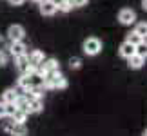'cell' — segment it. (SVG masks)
Returning <instances> with one entry per match:
<instances>
[{"mask_svg": "<svg viewBox=\"0 0 147 136\" xmlns=\"http://www.w3.org/2000/svg\"><path fill=\"white\" fill-rule=\"evenodd\" d=\"M5 105V118H11L16 112V105L15 104H4Z\"/></svg>", "mask_w": 147, "mask_h": 136, "instance_id": "d6986e66", "label": "cell"}, {"mask_svg": "<svg viewBox=\"0 0 147 136\" xmlns=\"http://www.w3.org/2000/svg\"><path fill=\"white\" fill-rule=\"evenodd\" d=\"M142 136H147V129H145V131H144V133H142Z\"/></svg>", "mask_w": 147, "mask_h": 136, "instance_id": "83f0119b", "label": "cell"}, {"mask_svg": "<svg viewBox=\"0 0 147 136\" xmlns=\"http://www.w3.org/2000/svg\"><path fill=\"white\" fill-rule=\"evenodd\" d=\"M2 47H4V40H2V36H0V51H2Z\"/></svg>", "mask_w": 147, "mask_h": 136, "instance_id": "4316f807", "label": "cell"}, {"mask_svg": "<svg viewBox=\"0 0 147 136\" xmlns=\"http://www.w3.org/2000/svg\"><path fill=\"white\" fill-rule=\"evenodd\" d=\"M42 69L44 73H60V64H58V60L56 58H46L44 60V64H42Z\"/></svg>", "mask_w": 147, "mask_h": 136, "instance_id": "ba28073f", "label": "cell"}, {"mask_svg": "<svg viewBox=\"0 0 147 136\" xmlns=\"http://www.w3.org/2000/svg\"><path fill=\"white\" fill-rule=\"evenodd\" d=\"M42 111H44L42 100H29V104H27V114H38Z\"/></svg>", "mask_w": 147, "mask_h": 136, "instance_id": "30bf717a", "label": "cell"}, {"mask_svg": "<svg viewBox=\"0 0 147 136\" xmlns=\"http://www.w3.org/2000/svg\"><path fill=\"white\" fill-rule=\"evenodd\" d=\"M11 120H13L15 123H26V120H27V112H26V111L16 109V112H15L13 116H11Z\"/></svg>", "mask_w": 147, "mask_h": 136, "instance_id": "2e32d148", "label": "cell"}, {"mask_svg": "<svg viewBox=\"0 0 147 136\" xmlns=\"http://www.w3.org/2000/svg\"><path fill=\"white\" fill-rule=\"evenodd\" d=\"M56 7H58V11H62V13H69V11L73 9V4L69 2V0H62Z\"/></svg>", "mask_w": 147, "mask_h": 136, "instance_id": "ac0fdd59", "label": "cell"}, {"mask_svg": "<svg viewBox=\"0 0 147 136\" xmlns=\"http://www.w3.org/2000/svg\"><path fill=\"white\" fill-rule=\"evenodd\" d=\"M11 136H27V127H26V123H15L13 131H11Z\"/></svg>", "mask_w": 147, "mask_h": 136, "instance_id": "4fadbf2b", "label": "cell"}, {"mask_svg": "<svg viewBox=\"0 0 147 136\" xmlns=\"http://www.w3.org/2000/svg\"><path fill=\"white\" fill-rule=\"evenodd\" d=\"M5 35H7V40L9 42H24L26 29L20 24H13V26L7 27V33H5Z\"/></svg>", "mask_w": 147, "mask_h": 136, "instance_id": "7a4b0ae2", "label": "cell"}, {"mask_svg": "<svg viewBox=\"0 0 147 136\" xmlns=\"http://www.w3.org/2000/svg\"><path fill=\"white\" fill-rule=\"evenodd\" d=\"M69 2L73 4V7H84V5H87L89 0H69Z\"/></svg>", "mask_w": 147, "mask_h": 136, "instance_id": "7402d4cb", "label": "cell"}, {"mask_svg": "<svg viewBox=\"0 0 147 136\" xmlns=\"http://www.w3.org/2000/svg\"><path fill=\"white\" fill-rule=\"evenodd\" d=\"M7 49H9V55L13 56V58L22 56V55H27V47H26L24 42H11Z\"/></svg>", "mask_w": 147, "mask_h": 136, "instance_id": "5b68a950", "label": "cell"}, {"mask_svg": "<svg viewBox=\"0 0 147 136\" xmlns=\"http://www.w3.org/2000/svg\"><path fill=\"white\" fill-rule=\"evenodd\" d=\"M82 51H84V55H87V56H96L102 51V40L96 36L86 38L84 44H82Z\"/></svg>", "mask_w": 147, "mask_h": 136, "instance_id": "6da1fadb", "label": "cell"}, {"mask_svg": "<svg viewBox=\"0 0 147 136\" xmlns=\"http://www.w3.org/2000/svg\"><path fill=\"white\" fill-rule=\"evenodd\" d=\"M118 22H120L122 26H133V24H136V11L131 9V7L120 9V13H118Z\"/></svg>", "mask_w": 147, "mask_h": 136, "instance_id": "3957f363", "label": "cell"}, {"mask_svg": "<svg viewBox=\"0 0 147 136\" xmlns=\"http://www.w3.org/2000/svg\"><path fill=\"white\" fill-rule=\"evenodd\" d=\"M33 2H36V4H38V2H42V0H33Z\"/></svg>", "mask_w": 147, "mask_h": 136, "instance_id": "f1b7e54d", "label": "cell"}, {"mask_svg": "<svg viewBox=\"0 0 147 136\" xmlns=\"http://www.w3.org/2000/svg\"><path fill=\"white\" fill-rule=\"evenodd\" d=\"M118 55L122 56V58H131L133 55H136V47H134L133 44H129V42H122L120 44V49H118Z\"/></svg>", "mask_w": 147, "mask_h": 136, "instance_id": "52a82bcc", "label": "cell"}, {"mask_svg": "<svg viewBox=\"0 0 147 136\" xmlns=\"http://www.w3.org/2000/svg\"><path fill=\"white\" fill-rule=\"evenodd\" d=\"M0 118H5V105L0 102Z\"/></svg>", "mask_w": 147, "mask_h": 136, "instance_id": "cb8c5ba5", "label": "cell"}, {"mask_svg": "<svg viewBox=\"0 0 147 136\" xmlns=\"http://www.w3.org/2000/svg\"><path fill=\"white\" fill-rule=\"evenodd\" d=\"M136 53H138L140 56H144V58H147V40H144V42L136 47Z\"/></svg>", "mask_w": 147, "mask_h": 136, "instance_id": "ffe728a7", "label": "cell"}, {"mask_svg": "<svg viewBox=\"0 0 147 136\" xmlns=\"http://www.w3.org/2000/svg\"><path fill=\"white\" fill-rule=\"evenodd\" d=\"M38 11H40V15L44 16H53L58 7H56L55 2H51V0H42V2H38Z\"/></svg>", "mask_w": 147, "mask_h": 136, "instance_id": "277c9868", "label": "cell"}, {"mask_svg": "<svg viewBox=\"0 0 147 136\" xmlns=\"http://www.w3.org/2000/svg\"><path fill=\"white\" fill-rule=\"evenodd\" d=\"M7 65V53H4V51H0V67Z\"/></svg>", "mask_w": 147, "mask_h": 136, "instance_id": "603a6c76", "label": "cell"}, {"mask_svg": "<svg viewBox=\"0 0 147 136\" xmlns=\"http://www.w3.org/2000/svg\"><path fill=\"white\" fill-rule=\"evenodd\" d=\"M27 58H29V64H31L33 67H38V65L44 64V60H46V55H44V51L35 49V51H31V53L27 55Z\"/></svg>", "mask_w": 147, "mask_h": 136, "instance_id": "8992f818", "label": "cell"}, {"mask_svg": "<svg viewBox=\"0 0 147 136\" xmlns=\"http://www.w3.org/2000/svg\"><path fill=\"white\" fill-rule=\"evenodd\" d=\"M82 67V58H78V56H73V58H69V69L71 71H76Z\"/></svg>", "mask_w": 147, "mask_h": 136, "instance_id": "e0dca14e", "label": "cell"}, {"mask_svg": "<svg viewBox=\"0 0 147 136\" xmlns=\"http://www.w3.org/2000/svg\"><path fill=\"white\" fill-rule=\"evenodd\" d=\"M16 98H18V91L15 87H7L2 93V104H15Z\"/></svg>", "mask_w": 147, "mask_h": 136, "instance_id": "9c48e42d", "label": "cell"}, {"mask_svg": "<svg viewBox=\"0 0 147 136\" xmlns=\"http://www.w3.org/2000/svg\"><path fill=\"white\" fill-rule=\"evenodd\" d=\"M125 42L133 44L134 47H138V45L142 44L144 40H142V38H140V36H138V35H136V33H134V31H131V33H127V36H125Z\"/></svg>", "mask_w": 147, "mask_h": 136, "instance_id": "9a60e30c", "label": "cell"}, {"mask_svg": "<svg viewBox=\"0 0 147 136\" xmlns=\"http://www.w3.org/2000/svg\"><path fill=\"white\" fill-rule=\"evenodd\" d=\"M134 33L142 38V40H147V22H138L134 26Z\"/></svg>", "mask_w": 147, "mask_h": 136, "instance_id": "7c38bea8", "label": "cell"}, {"mask_svg": "<svg viewBox=\"0 0 147 136\" xmlns=\"http://www.w3.org/2000/svg\"><path fill=\"white\" fill-rule=\"evenodd\" d=\"M13 127H15V122L9 118L7 122H4V125H2V131H4V133H7V134H11V131H13Z\"/></svg>", "mask_w": 147, "mask_h": 136, "instance_id": "44dd1931", "label": "cell"}, {"mask_svg": "<svg viewBox=\"0 0 147 136\" xmlns=\"http://www.w3.org/2000/svg\"><path fill=\"white\" fill-rule=\"evenodd\" d=\"M18 87L22 91L31 89V78H29V75H20V78H18Z\"/></svg>", "mask_w": 147, "mask_h": 136, "instance_id": "5bb4252c", "label": "cell"}, {"mask_svg": "<svg viewBox=\"0 0 147 136\" xmlns=\"http://www.w3.org/2000/svg\"><path fill=\"white\" fill-rule=\"evenodd\" d=\"M144 64H145V58H144V56H140L138 53L133 55L131 58H127V65L131 67V69H142Z\"/></svg>", "mask_w": 147, "mask_h": 136, "instance_id": "8fae6325", "label": "cell"}, {"mask_svg": "<svg viewBox=\"0 0 147 136\" xmlns=\"http://www.w3.org/2000/svg\"><path fill=\"white\" fill-rule=\"evenodd\" d=\"M24 2H26V0H9V4H11V5H22Z\"/></svg>", "mask_w": 147, "mask_h": 136, "instance_id": "d4e9b609", "label": "cell"}, {"mask_svg": "<svg viewBox=\"0 0 147 136\" xmlns=\"http://www.w3.org/2000/svg\"><path fill=\"white\" fill-rule=\"evenodd\" d=\"M142 9L147 11V0H142Z\"/></svg>", "mask_w": 147, "mask_h": 136, "instance_id": "484cf974", "label": "cell"}]
</instances>
